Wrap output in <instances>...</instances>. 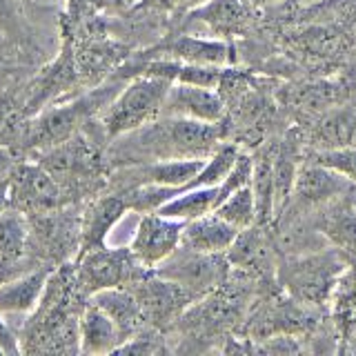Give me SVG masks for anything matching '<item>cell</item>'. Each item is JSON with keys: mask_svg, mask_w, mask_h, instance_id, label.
I'll use <instances>...</instances> for the list:
<instances>
[{"mask_svg": "<svg viewBox=\"0 0 356 356\" xmlns=\"http://www.w3.org/2000/svg\"><path fill=\"white\" fill-rule=\"evenodd\" d=\"M220 122L163 116L149 125L122 134L116 154L127 163H156L170 159H207L222 140Z\"/></svg>", "mask_w": 356, "mask_h": 356, "instance_id": "cell-1", "label": "cell"}, {"mask_svg": "<svg viewBox=\"0 0 356 356\" xmlns=\"http://www.w3.org/2000/svg\"><path fill=\"white\" fill-rule=\"evenodd\" d=\"M350 259L337 248H321L314 252L294 254L276 267L278 283L298 305H325L337 289Z\"/></svg>", "mask_w": 356, "mask_h": 356, "instance_id": "cell-2", "label": "cell"}, {"mask_svg": "<svg viewBox=\"0 0 356 356\" xmlns=\"http://www.w3.org/2000/svg\"><path fill=\"white\" fill-rule=\"evenodd\" d=\"M170 81L140 76L131 81L103 111V127L109 138H118L143 125H149L163 114V100Z\"/></svg>", "mask_w": 356, "mask_h": 356, "instance_id": "cell-3", "label": "cell"}, {"mask_svg": "<svg viewBox=\"0 0 356 356\" xmlns=\"http://www.w3.org/2000/svg\"><path fill=\"white\" fill-rule=\"evenodd\" d=\"M227 259L225 254H200L187 248H181L165 259L161 265H156L154 276H161L165 281H172L194 300L209 294L216 289L227 274Z\"/></svg>", "mask_w": 356, "mask_h": 356, "instance_id": "cell-4", "label": "cell"}, {"mask_svg": "<svg viewBox=\"0 0 356 356\" xmlns=\"http://www.w3.org/2000/svg\"><path fill=\"white\" fill-rule=\"evenodd\" d=\"M145 276V267L127 250L96 248L81 254L78 265V285L83 292L94 294L109 287H127Z\"/></svg>", "mask_w": 356, "mask_h": 356, "instance_id": "cell-5", "label": "cell"}, {"mask_svg": "<svg viewBox=\"0 0 356 356\" xmlns=\"http://www.w3.org/2000/svg\"><path fill=\"white\" fill-rule=\"evenodd\" d=\"M181 232H183L181 220L167 218L159 214V211H147L138 220L129 252L136 256V261L145 270H154L156 265H161L178 250V245H181Z\"/></svg>", "mask_w": 356, "mask_h": 356, "instance_id": "cell-6", "label": "cell"}, {"mask_svg": "<svg viewBox=\"0 0 356 356\" xmlns=\"http://www.w3.org/2000/svg\"><path fill=\"white\" fill-rule=\"evenodd\" d=\"M9 203L20 211H47L60 203V187L40 165H16L9 174Z\"/></svg>", "mask_w": 356, "mask_h": 356, "instance_id": "cell-7", "label": "cell"}, {"mask_svg": "<svg viewBox=\"0 0 356 356\" xmlns=\"http://www.w3.org/2000/svg\"><path fill=\"white\" fill-rule=\"evenodd\" d=\"M100 103L94 96H87L78 103L42 111L27 129V145L29 147H51V145L65 143L76 131L78 122L87 114H92L96 107H100Z\"/></svg>", "mask_w": 356, "mask_h": 356, "instance_id": "cell-8", "label": "cell"}, {"mask_svg": "<svg viewBox=\"0 0 356 356\" xmlns=\"http://www.w3.org/2000/svg\"><path fill=\"white\" fill-rule=\"evenodd\" d=\"M161 116H181L203 122H222L225 118V100L209 87L172 83L163 100Z\"/></svg>", "mask_w": 356, "mask_h": 356, "instance_id": "cell-9", "label": "cell"}, {"mask_svg": "<svg viewBox=\"0 0 356 356\" xmlns=\"http://www.w3.org/2000/svg\"><path fill=\"white\" fill-rule=\"evenodd\" d=\"M354 185L337 174L330 167L321 165L316 161L300 165L296 170L294 187H292V198H296L298 205L312 207V205H325L334 198L348 196L354 192Z\"/></svg>", "mask_w": 356, "mask_h": 356, "instance_id": "cell-10", "label": "cell"}, {"mask_svg": "<svg viewBox=\"0 0 356 356\" xmlns=\"http://www.w3.org/2000/svg\"><path fill=\"white\" fill-rule=\"evenodd\" d=\"M134 285H138L134 296H136L140 305L143 318H149L152 323H161V325L163 323H170L194 300L183 287H178L172 281H165L161 276H156L154 281L140 278Z\"/></svg>", "mask_w": 356, "mask_h": 356, "instance_id": "cell-11", "label": "cell"}, {"mask_svg": "<svg viewBox=\"0 0 356 356\" xmlns=\"http://www.w3.org/2000/svg\"><path fill=\"white\" fill-rule=\"evenodd\" d=\"M274 243L267 236L265 225L254 222L252 227H245L238 232V236L234 238L229 250L225 252L227 263L238 267V270H248L252 274H274L276 261H274Z\"/></svg>", "mask_w": 356, "mask_h": 356, "instance_id": "cell-12", "label": "cell"}, {"mask_svg": "<svg viewBox=\"0 0 356 356\" xmlns=\"http://www.w3.org/2000/svg\"><path fill=\"white\" fill-rule=\"evenodd\" d=\"M350 196L352 194L321 205L323 214L318 218V232L327 241V245L337 248L352 263H356V211Z\"/></svg>", "mask_w": 356, "mask_h": 356, "instance_id": "cell-13", "label": "cell"}, {"mask_svg": "<svg viewBox=\"0 0 356 356\" xmlns=\"http://www.w3.org/2000/svg\"><path fill=\"white\" fill-rule=\"evenodd\" d=\"M238 232L227 220L209 211L205 216H198L194 220L183 222L181 232V248H187L200 254H225Z\"/></svg>", "mask_w": 356, "mask_h": 356, "instance_id": "cell-14", "label": "cell"}, {"mask_svg": "<svg viewBox=\"0 0 356 356\" xmlns=\"http://www.w3.org/2000/svg\"><path fill=\"white\" fill-rule=\"evenodd\" d=\"M165 58L187 65H211L225 67L234 60V49L222 38H200V36H178L161 47Z\"/></svg>", "mask_w": 356, "mask_h": 356, "instance_id": "cell-15", "label": "cell"}, {"mask_svg": "<svg viewBox=\"0 0 356 356\" xmlns=\"http://www.w3.org/2000/svg\"><path fill=\"white\" fill-rule=\"evenodd\" d=\"M252 9V0H207L192 9V18L207 25L216 36H236L248 29Z\"/></svg>", "mask_w": 356, "mask_h": 356, "instance_id": "cell-16", "label": "cell"}, {"mask_svg": "<svg viewBox=\"0 0 356 356\" xmlns=\"http://www.w3.org/2000/svg\"><path fill=\"white\" fill-rule=\"evenodd\" d=\"M78 339H81V352L85 354H111L118 350L120 343H125L116 323L92 300L78 321Z\"/></svg>", "mask_w": 356, "mask_h": 356, "instance_id": "cell-17", "label": "cell"}, {"mask_svg": "<svg viewBox=\"0 0 356 356\" xmlns=\"http://www.w3.org/2000/svg\"><path fill=\"white\" fill-rule=\"evenodd\" d=\"M49 281V272L38 270L0 283V314L22 316L33 312L42 300L44 287Z\"/></svg>", "mask_w": 356, "mask_h": 356, "instance_id": "cell-18", "label": "cell"}, {"mask_svg": "<svg viewBox=\"0 0 356 356\" xmlns=\"http://www.w3.org/2000/svg\"><path fill=\"white\" fill-rule=\"evenodd\" d=\"M127 200L125 196H105L98 198L96 203L89 205L85 220H83V234H81V254L103 248L109 232L114 229L116 222L125 216L127 211Z\"/></svg>", "mask_w": 356, "mask_h": 356, "instance_id": "cell-19", "label": "cell"}, {"mask_svg": "<svg viewBox=\"0 0 356 356\" xmlns=\"http://www.w3.org/2000/svg\"><path fill=\"white\" fill-rule=\"evenodd\" d=\"M92 303L98 305L105 314L116 323L118 330L122 332V337L131 339L134 334L140 327V305L134 292L125 287H109V289H100V292L92 294Z\"/></svg>", "mask_w": 356, "mask_h": 356, "instance_id": "cell-20", "label": "cell"}, {"mask_svg": "<svg viewBox=\"0 0 356 356\" xmlns=\"http://www.w3.org/2000/svg\"><path fill=\"white\" fill-rule=\"evenodd\" d=\"M218 203H220L218 185L189 187V189H183V192L174 194L170 200H165L156 211L167 218L187 222V220H194L198 216H205L209 211H214L218 207Z\"/></svg>", "mask_w": 356, "mask_h": 356, "instance_id": "cell-21", "label": "cell"}, {"mask_svg": "<svg viewBox=\"0 0 356 356\" xmlns=\"http://www.w3.org/2000/svg\"><path fill=\"white\" fill-rule=\"evenodd\" d=\"M205 161L207 159H170V161L145 163L138 170V174L143 178V183L172 187L178 194L194 181V176L200 172Z\"/></svg>", "mask_w": 356, "mask_h": 356, "instance_id": "cell-22", "label": "cell"}, {"mask_svg": "<svg viewBox=\"0 0 356 356\" xmlns=\"http://www.w3.org/2000/svg\"><path fill=\"white\" fill-rule=\"evenodd\" d=\"M274 154L276 147L263 149L252 159V178L250 187L256 203V222L267 225L274 218Z\"/></svg>", "mask_w": 356, "mask_h": 356, "instance_id": "cell-23", "label": "cell"}, {"mask_svg": "<svg viewBox=\"0 0 356 356\" xmlns=\"http://www.w3.org/2000/svg\"><path fill=\"white\" fill-rule=\"evenodd\" d=\"M314 140L321 149L356 147V111L339 107L332 114L323 116L314 129Z\"/></svg>", "mask_w": 356, "mask_h": 356, "instance_id": "cell-24", "label": "cell"}, {"mask_svg": "<svg viewBox=\"0 0 356 356\" xmlns=\"http://www.w3.org/2000/svg\"><path fill=\"white\" fill-rule=\"evenodd\" d=\"M25 211L7 207L0 214V267L16 263L27 250L29 243V222L22 216Z\"/></svg>", "mask_w": 356, "mask_h": 356, "instance_id": "cell-25", "label": "cell"}, {"mask_svg": "<svg viewBox=\"0 0 356 356\" xmlns=\"http://www.w3.org/2000/svg\"><path fill=\"white\" fill-rule=\"evenodd\" d=\"M214 214L220 216L222 220H227L229 225L236 229L252 227L256 222V203L250 185H243L238 189H234L232 194H227L220 200L218 207L214 209Z\"/></svg>", "mask_w": 356, "mask_h": 356, "instance_id": "cell-26", "label": "cell"}, {"mask_svg": "<svg viewBox=\"0 0 356 356\" xmlns=\"http://www.w3.org/2000/svg\"><path fill=\"white\" fill-rule=\"evenodd\" d=\"M345 94H348V89L341 83H316V85H307L303 92H300L298 100L305 109L318 111V109H325V107H332L334 103H339Z\"/></svg>", "mask_w": 356, "mask_h": 356, "instance_id": "cell-27", "label": "cell"}, {"mask_svg": "<svg viewBox=\"0 0 356 356\" xmlns=\"http://www.w3.org/2000/svg\"><path fill=\"white\" fill-rule=\"evenodd\" d=\"M314 161L330 167L356 187V147H337L316 152Z\"/></svg>", "mask_w": 356, "mask_h": 356, "instance_id": "cell-28", "label": "cell"}, {"mask_svg": "<svg viewBox=\"0 0 356 356\" xmlns=\"http://www.w3.org/2000/svg\"><path fill=\"white\" fill-rule=\"evenodd\" d=\"M0 352L3 354H18L20 352L14 332H11L9 325L3 321V314H0Z\"/></svg>", "mask_w": 356, "mask_h": 356, "instance_id": "cell-29", "label": "cell"}, {"mask_svg": "<svg viewBox=\"0 0 356 356\" xmlns=\"http://www.w3.org/2000/svg\"><path fill=\"white\" fill-rule=\"evenodd\" d=\"M14 167H16L14 154L7 152V149H0V181H3V178H9Z\"/></svg>", "mask_w": 356, "mask_h": 356, "instance_id": "cell-30", "label": "cell"}, {"mask_svg": "<svg viewBox=\"0 0 356 356\" xmlns=\"http://www.w3.org/2000/svg\"><path fill=\"white\" fill-rule=\"evenodd\" d=\"M163 3L167 7H172V9H181V11H192L196 7H200L203 3H207V0H163Z\"/></svg>", "mask_w": 356, "mask_h": 356, "instance_id": "cell-31", "label": "cell"}, {"mask_svg": "<svg viewBox=\"0 0 356 356\" xmlns=\"http://www.w3.org/2000/svg\"><path fill=\"white\" fill-rule=\"evenodd\" d=\"M7 207H11V203H9V178H3V181H0V214H3Z\"/></svg>", "mask_w": 356, "mask_h": 356, "instance_id": "cell-32", "label": "cell"}, {"mask_svg": "<svg viewBox=\"0 0 356 356\" xmlns=\"http://www.w3.org/2000/svg\"><path fill=\"white\" fill-rule=\"evenodd\" d=\"M274 3H278V0H252L254 7H267V5H274Z\"/></svg>", "mask_w": 356, "mask_h": 356, "instance_id": "cell-33", "label": "cell"}, {"mask_svg": "<svg viewBox=\"0 0 356 356\" xmlns=\"http://www.w3.org/2000/svg\"><path fill=\"white\" fill-rule=\"evenodd\" d=\"M350 200H352V207H354V211H356V189H354V192H352Z\"/></svg>", "mask_w": 356, "mask_h": 356, "instance_id": "cell-34", "label": "cell"}, {"mask_svg": "<svg viewBox=\"0 0 356 356\" xmlns=\"http://www.w3.org/2000/svg\"><path fill=\"white\" fill-rule=\"evenodd\" d=\"M40 3H51V5H58V3H65V0H40Z\"/></svg>", "mask_w": 356, "mask_h": 356, "instance_id": "cell-35", "label": "cell"}, {"mask_svg": "<svg viewBox=\"0 0 356 356\" xmlns=\"http://www.w3.org/2000/svg\"><path fill=\"white\" fill-rule=\"evenodd\" d=\"M303 5H312V3H318V0H300Z\"/></svg>", "mask_w": 356, "mask_h": 356, "instance_id": "cell-36", "label": "cell"}]
</instances>
